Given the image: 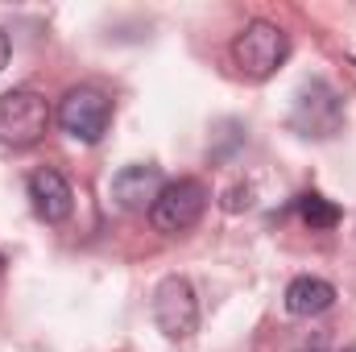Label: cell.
I'll use <instances>...</instances> for the list:
<instances>
[{
	"label": "cell",
	"mask_w": 356,
	"mask_h": 352,
	"mask_svg": "<svg viewBox=\"0 0 356 352\" xmlns=\"http://www.w3.org/2000/svg\"><path fill=\"white\" fill-rule=\"evenodd\" d=\"M332 303H336V286H332L327 278L302 273V278H294V282L286 286V311L298 315V319L323 315V311H332Z\"/></svg>",
	"instance_id": "9c48e42d"
},
{
	"label": "cell",
	"mask_w": 356,
	"mask_h": 352,
	"mask_svg": "<svg viewBox=\"0 0 356 352\" xmlns=\"http://www.w3.org/2000/svg\"><path fill=\"white\" fill-rule=\"evenodd\" d=\"M290 54V38L273 21H249L232 42V63L245 79H269Z\"/></svg>",
	"instance_id": "6da1fadb"
},
{
	"label": "cell",
	"mask_w": 356,
	"mask_h": 352,
	"mask_svg": "<svg viewBox=\"0 0 356 352\" xmlns=\"http://www.w3.org/2000/svg\"><path fill=\"white\" fill-rule=\"evenodd\" d=\"M298 216H302L311 228H336V224H340V207H336L332 199H323L319 191H307V195L298 199Z\"/></svg>",
	"instance_id": "30bf717a"
},
{
	"label": "cell",
	"mask_w": 356,
	"mask_h": 352,
	"mask_svg": "<svg viewBox=\"0 0 356 352\" xmlns=\"http://www.w3.org/2000/svg\"><path fill=\"white\" fill-rule=\"evenodd\" d=\"M162 186L166 182L158 175V166H124L120 175L112 178V203L120 211H145V207H154Z\"/></svg>",
	"instance_id": "ba28073f"
},
{
	"label": "cell",
	"mask_w": 356,
	"mask_h": 352,
	"mask_svg": "<svg viewBox=\"0 0 356 352\" xmlns=\"http://www.w3.org/2000/svg\"><path fill=\"white\" fill-rule=\"evenodd\" d=\"M353 67H356V58H353Z\"/></svg>",
	"instance_id": "7c38bea8"
},
{
	"label": "cell",
	"mask_w": 356,
	"mask_h": 352,
	"mask_svg": "<svg viewBox=\"0 0 356 352\" xmlns=\"http://www.w3.org/2000/svg\"><path fill=\"white\" fill-rule=\"evenodd\" d=\"M290 125H294L302 137H336L340 125H344V99L336 95L332 83L311 79L307 88L298 91V99H294Z\"/></svg>",
	"instance_id": "5b68a950"
},
{
	"label": "cell",
	"mask_w": 356,
	"mask_h": 352,
	"mask_svg": "<svg viewBox=\"0 0 356 352\" xmlns=\"http://www.w3.org/2000/svg\"><path fill=\"white\" fill-rule=\"evenodd\" d=\"M154 319L162 328V336L170 340H186L195 336L199 328V298H195V286L186 278H166L158 290H154Z\"/></svg>",
	"instance_id": "8992f818"
},
{
	"label": "cell",
	"mask_w": 356,
	"mask_h": 352,
	"mask_svg": "<svg viewBox=\"0 0 356 352\" xmlns=\"http://www.w3.org/2000/svg\"><path fill=\"white\" fill-rule=\"evenodd\" d=\"M29 199H33V211H38L46 224H63V220L75 211V191H71V182L58 175V170H50V166H42V170L29 175Z\"/></svg>",
	"instance_id": "52a82bcc"
},
{
	"label": "cell",
	"mask_w": 356,
	"mask_h": 352,
	"mask_svg": "<svg viewBox=\"0 0 356 352\" xmlns=\"http://www.w3.org/2000/svg\"><path fill=\"white\" fill-rule=\"evenodd\" d=\"M50 129V104L46 95L29 88H13L0 95V141L13 150H29Z\"/></svg>",
	"instance_id": "7a4b0ae2"
},
{
	"label": "cell",
	"mask_w": 356,
	"mask_h": 352,
	"mask_svg": "<svg viewBox=\"0 0 356 352\" xmlns=\"http://www.w3.org/2000/svg\"><path fill=\"white\" fill-rule=\"evenodd\" d=\"M207 199H211V195H207V186H203L199 178H175V182H166L162 195L154 199L149 224H154L158 232H166V237H178V232H186V228H195V224L203 220Z\"/></svg>",
	"instance_id": "3957f363"
},
{
	"label": "cell",
	"mask_w": 356,
	"mask_h": 352,
	"mask_svg": "<svg viewBox=\"0 0 356 352\" xmlns=\"http://www.w3.org/2000/svg\"><path fill=\"white\" fill-rule=\"evenodd\" d=\"M8 67V38H4V29H0V71Z\"/></svg>",
	"instance_id": "8fae6325"
},
{
	"label": "cell",
	"mask_w": 356,
	"mask_h": 352,
	"mask_svg": "<svg viewBox=\"0 0 356 352\" xmlns=\"http://www.w3.org/2000/svg\"><path fill=\"white\" fill-rule=\"evenodd\" d=\"M58 125H63L67 137H75L83 145H95L108 133V125H112V95L91 88V83L71 88L63 95V104H58Z\"/></svg>",
	"instance_id": "277c9868"
},
{
	"label": "cell",
	"mask_w": 356,
	"mask_h": 352,
	"mask_svg": "<svg viewBox=\"0 0 356 352\" xmlns=\"http://www.w3.org/2000/svg\"><path fill=\"white\" fill-rule=\"evenodd\" d=\"M348 352H356V349H348Z\"/></svg>",
	"instance_id": "4fadbf2b"
}]
</instances>
